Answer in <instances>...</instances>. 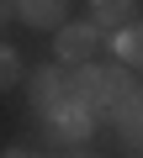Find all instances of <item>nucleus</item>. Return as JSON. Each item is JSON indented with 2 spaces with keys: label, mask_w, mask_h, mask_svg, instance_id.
I'll list each match as a JSON object with an SVG mask.
<instances>
[{
  "label": "nucleus",
  "mask_w": 143,
  "mask_h": 158,
  "mask_svg": "<svg viewBox=\"0 0 143 158\" xmlns=\"http://www.w3.org/2000/svg\"><path fill=\"white\" fill-rule=\"evenodd\" d=\"M132 90H138V85H132L127 63H80V69H74V95H80L96 116H101V111L111 116Z\"/></svg>",
  "instance_id": "nucleus-1"
},
{
  "label": "nucleus",
  "mask_w": 143,
  "mask_h": 158,
  "mask_svg": "<svg viewBox=\"0 0 143 158\" xmlns=\"http://www.w3.org/2000/svg\"><path fill=\"white\" fill-rule=\"evenodd\" d=\"M69 100H80L74 95V69H69V63H42L37 74H32V111L37 116H53L58 106H69Z\"/></svg>",
  "instance_id": "nucleus-2"
},
{
  "label": "nucleus",
  "mask_w": 143,
  "mask_h": 158,
  "mask_svg": "<svg viewBox=\"0 0 143 158\" xmlns=\"http://www.w3.org/2000/svg\"><path fill=\"white\" fill-rule=\"evenodd\" d=\"M42 137H48V142H64V148H80V142L96 137V111H90L85 100H69V106H58L53 116H42Z\"/></svg>",
  "instance_id": "nucleus-3"
},
{
  "label": "nucleus",
  "mask_w": 143,
  "mask_h": 158,
  "mask_svg": "<svg viewBox=\"0 0 143 158\" xmlns=\"http://www.w3.org/2000/svg\"><path fill=\"white\" fill-rule=\"evenodd\" d=\"M96 48H101V27H96L90 16H85V21H64V27H58V42H53L58 63H69V69L90 63V58H96Z\"/></svg>",
  "instance_id": "nucleus-4"
},
{
  "label": "nucleus",
  "mask_w": 143,
  "mask_h": 158,
  "mask_svg": "<svg viewBox=\"0 0 143 158\" xmlns=\"http://www.w3.org/2000/svg\"><path fill=\"white\" fill-rule=\"evenodd\" d=\"M111 127H117V137H122V148L132 153V158H143V85L111 111Z\"/></svg>",
  "instance_id": "nucleus-5"
},
{
  "label": "nucleus",
  "mask_w": 143,
  "mask_h": 158,
  "mask_svg": "<svg viewBox=\"0 0 143 158\" xmlns=\"http://www.w3.org/2000/svg\"><path fill=\"white\" fill-rule=\"evenodd\" d=\"M64 11H69V0H16V16L37 32H53L64 27Z\"/></svg>",
  "instance_id": "nucleus-6"
},
{
  "label": "nucleus",
  "mask_w": 143,
  "mask_h": 158,
  "mask_svg": "<svg viewBox=\"0 0 143 158\" xmlns=\"http://www.w3.org/2000/svg\"><path fill=\"white\" fill-rule=\"evenodd\" d=\"M132 11H138V0H90V21L101 32H122L132 21Z\"/></svg>",
  "instance_id": "nucleus-7"
},
{
  "label": "nucleus",
  "mask_w": 143,
  "mask_h": 158,
  "mask_svg": "<svg viewBox=\"0 0 143 158\" xmlns=\"http://www.w3.org/2000/svg\"><path fill=\"white\" fill-rule=\"evenodd\" d=\"M111 53H117L127 69H143V21H127V27L111 37Z\"/></svg>",
  "instance_id": "nucleus-8"
},
{
  "label": "nucleus",
  "mask_w": 143,
  "mask_h": 158,
  "mask_svg": "<svg viewBox=\"0 0 143 158\" xmlns=\"http://www.w3.org/2000/svg\"><path fill=\"white\" fill-rule=\"evenodd\" d=\"M11 85H21V53L11 42H0V90H11Z\"/></svg>",
  "instance_id": "nucleus-9"
},
{
  "label": "nucleus",
  "mask_w": 143,
  "mask_h": 158,
  "mask_svg": "<svg viewBox=\"0 0 143 158\" xmlns=\"http://www.w3.org/2000/svg\"><path fill=\"white\" fill-rule=\"evenodd\" d=\"M0 158H48L42 148H21V142H11V148H0Z\"/></svg>",
  "instance_id": "nucleus-10"
},
{
  "label": "nucleus",
  "mask_w": 143,
  "mask_h": 158,
  "mask_svg": "<svg viewBox=\"0 0 143 158\" xmlns=\"http://www.w3.org/2000/svg\"><path fill=\"white\" fill-rule=\"evenodd\" d=\"M11 16H16V0H0V27H6Z\"/></svg>",
  "instance_id": "nucleus-11"
}]
</instances>
